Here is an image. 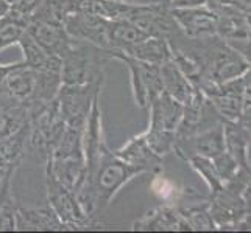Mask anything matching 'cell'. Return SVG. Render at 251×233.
Masks as SVG:
<instances>
[{"label":"cell","instance_id":"15","mask_svg":"<svg viewBox=\"0 0 251 233\" xmlns=\"http://www.w3.org/2000/svg\"><path fill=\"white\" fill-rule=\"evenodd\" d=\"M125 55L133 56L141 61L150 63V64H164L169 59H172V47L169 39L164 38H147L141 41L139 44L129 47Z\"/></svg>","mask_w":251,"mask_h":233},{"label":"cell","instance_id":"29","mask_svg":"<svg viewBox=\"0 0 251 233\" xmlns=\"http://www.w3.org/2000/svg\"><path fill=\"white\" fill-rule=\"evenodd\" d=\"M10 168H17V167H13V165H8V163L3 160V157L0 155V184H2V180L6 174V171L10 169Z\"/></svg>","mask_w":251,"mask_h":233},{"label":"cell","instance_id":"8","mask_svg":"<svg viewBox=\"0 0 251 233\" xmlns=\"http://www.w3.org/2000/svg\"><path fill=\"white\" fill-rule=\"evenodd\" d=\"M136 5L125 0H64V13H83L108 21L129 19Z\"/></svg>","mask_w":251,"mask_h":233},{"label":"cell","instance_id":"5","mask_svg":"<svg viewBox=\"0 0 251 233\" xmlns=\"http://www.w3.org/2000/svg\"><path fill=\"white\" fill-rule=\"evenodd\" d=\"M64 28L69 36L76 41L89 42L103 50H111L109 45V30L111 21L99 16L83 14V13H67L64 14Z\"/></svg>","mask_w":251,"mask_h":233},{"label":"cell","instance_id":"21","mask_svg":"<svg viewBox=\"0 0 251 233\" xmlns=\"http://www.w3.org/2000/svg\"><path fill=\"white\" fill-rule=\"evenodd\" d=\"M30 123L28 107L0 109V140Z\"/></svg>","mask_w":251,"mask_h":233},{"label":"cell","instance_id":"31","mask_svg":"<svg viewBox=\"0 0 251 233\" xmlns=\"http://www.w3.org/2000/svg\"><path fill=\"white\" fill-rule=\"evenodd\" d=\"M11 10V6H10V3L6 2V0H0V21L3 19V17L8 14V11Z\"/></svg>","mask_w":251,"mask_h":233},{"label":"cell","instance_id":"1","mask_svg":"<svg viewBox=\"0 0 251 233\" xmlns=\"http://www.w3.org/2000/svg\"><path fill=\"white\" fill-rule=\"evenodd\" d=\"M111 59L109 50L74 39L61 58V81L63 84H88L105 80V65Z\"/></svg>","mask_w":251,"mask_h":233},{"label":"cell","instance_id":"24","mask_svg":"<svg viewBox=\"0 0 251 233\" xmlns=\"http://www.w3.org/2000/svg\"><path fill=\"white\" fill-rule=\"evenodd\" d=\"M212 162H214V167L217 169L222 180H232L236 177L239 165L226 151H223L215 155V157H212Z\"/></svg>","mask_w":251,"mask_h":233},{"label":"cell","instance_id":"32","mask_svg":"<svg viewBox=\"0 0 251 233\" xmlns=\"http://www.w3.org/2000/svg\"><path fill=\"white\" fill-rule=\"evenodd\" d=\"M244 197H245V205H247V212L248 213H251V184L247 187V190H245V193H244Z\"/></svg>","mask_w":251,"mask_h":233},{"label":"cell","instance_id":"13","mask_svg":"<svg viewBox=\"0 0 251 233\" xmlns=\"http://www.w3.org/2000/svg\"><path fill=\"white\" fill-rule=\"evenodd\" d=\"M133 230H190V227L181 212L172 207H161L136 221Z\"/></svg>","mask_w":251,"mask_h":233},{"label":"cell","instance_id":"25","mask_svg":"<svg viewBox=\"0 0 251 233\" xmlns=\"http://www.w3.org/2000/svg\"><path fill=\"white\" fill-rule=\"evenodd\" d=\"M151 191L156 194L159 199L169 201L172 197L176 196L178 190H176V185H173V182H170L169 179L156 176L151 182Z\"/></svg>","mask_w":251,"mask_h":233},{"label":"cell","instance_id":"4","mask_svg":"<svg viewBox=\"0 0 251 233\" xmlns=\"http://www.w3.org/2000/svg\"><path fill=\"white\" fill-rule=\"evenodd\" d=\"M103 81L105 80L88 84H63L59 87L56 100L66 125L84 127L94 100L101 93Z\"/></svg>","mask_w":251,"mask_h":233},{"label":"cell","instance_id":"18","mask_svg":"<svg viewBox=\"0 0 251 233\" xmlns=\"http://www.w3.org/2000/svg\"><path fill=\"white\" fill-rule=\"evenodd\" d=\"M225 132V151L237 162L242 168L248 167V137L244 126H237L232 122H226L223 125Z\"/></svg>","mask_w":251,"mask_h":233},{"label":"cell","instance_id":"12","mask_svg":"<svg viewBox=\"0 0 251 233\" xmlns=\"http://www.w3.org/2000/svg\"><path fill=\"white\" fill-rule=\"evenodd\" d=\"M161 78H162V92L169 93L172 98L179 101L181 105H187L197 90L195 85L187 80V76L181 72L173 59H169L161 64Z\"/></svg>","mask_w":251,"mask_h":233},{"label":"cell","instance_id":"2","mask_svg":"<svg viewBox=\"0 0 251 233\" xmlns=\"http://www.w3.org/2000/svg\"><path fill=\"white\" fill-rule=\"evenodd\" d=\"M46 188L47 201L51 210L56 213L67 230H86L97 227L99 224L92 221V216L83 210L80 201L76 199L75 193L61 184L46 165Z\"/></svg>","mask_w":251,"mask_h":233},{"label":"cell","instance_id":"7","mask_svg":"<svg viewBox=\"0 0 251 233\" xmlns=\"http://www.w3.org/2000/svg\"><path fill=\"white\" fill-rule=\"evenodd\" d=\"M172 17L175 19L181 31L189 38H203L217 31L219 19L209 10L200 6L172 8Z\"/></svg>","mask_w":251,"mask_h":233},{"label":"cell","instance_id":"34","mask_svg":"<svg viewBox=\"0 0 251 233\" xmlns=\"http://www.w3.org/2000/svg\"><path fill=\"white\" fill-rule=\"evenodd\" d=\"M6 2L10 3V6H14V5L17 3V2H19V0H6Z\"/></svg>","mask_w":251,"mask_h":233},{"label":"cell","instance_id":"20","mask_svg":"<svg viewBox=\"0 0 251 233\" xmlns=\"http://www.w3.org/2000/svg\"><path fill=\"white\" fill-rule=\"evenodd\" d=\"M28 19L22 14L10 10L8 14L0 21V50L17 44L22 34L27 31Z\"/></svg>","mask_w":251,"mask_h":233},{"label":"cell","instance_id":"17","mask_svg":"<svg viewBox=\"0 0 251 233\" xmlns=\"http://www.w3.org/2000/svg\"><path fill=\"white\" fill-rule=\"evenodd\" d=\"M28 139H30V123L24 125L16 132L10 134L5 139L0 140V155L8 165L19 167L28 149Z\"/></svg>","mask_w":251,"mask_h":233},{"label":"cell","instance_id":"11","mask_svg":"<svg viewBox=\"0 0 251 233\" xmlns=\"http://www.w3.org/2000/svg\"><path fill=\"white\" fill-rule=\"evenodd\" d=\"M16 230H34V232H61L67 230L64 224L59 221L56 213L51 207H42V209H16Z\"/></svg>","mask_w":251,"mask_h":233},{"label":"cell","instance_id":"26","mask_svg":"<svg viewBox=\"0 0 251 233\" xmlns=\"http://www.w3.org/2000/svg\"><path fill=\"white\" fill-rule=\"evenodd\" d=\"M42 2H44V0H19L14 6H11V10L30 19V16L38 10Z\"/></svg>","mask_w":251,"mask_h":233},{"label":"cell","instance_id":"6","mask_svg":"<svg viewBox=\"0 0 251 233\" xmlns=\"http://www.w3.org/2000/svg\"><path fill=\"white\" fill-rule=\"evenodd\" d=\"M27 33L46 51L58 58H63V55L71 48L74 41L66 31L64 23L56 21L30 19L27 25Z\"/></svg>","mask_w":251,"mask_h":233},{"label":"cell","instance_id":"14","mask_svg":"<svg viewBox=\"0 0 251 233\" xmlns=\"http://www.w3.org/2000/svg\"><path fill=\"white\" fill-rule=\"evenodd\" d=\"M17 44L21 45L24 53V64L36 70H53L61 72V58L50 55L42 48L30 34L25 31Z\"/></svg>","mask_w":251,"mask_h":233},{"label":"cell","instance_id":"19","mask_svg":"<svg viewBox=\"0 0 251 233\" xmlns=\"http://www.w3.org/2000/svg\"><path fill=\"white\" fill-rule=\"evenodd\" d=\"M17 168H10L0 184V232L16 230V202L13 197L11 182Z\"/></svg>","mask_w":251,"mask_h":233},{"label":"cell","instance_id":"16","mask_svg":"<svg viewBox=\"0 0 251 233\" xmlns=\"http://www.w3.org/2000/svg\"><path fill=\"white\" fill-rule=\"evenodd\" d=\"M150 38L137 28L131 21L128 19H119L111 21V30H109V45L111 50L126 51L129 47L139 44L141 41Z\"/></svg>","mask_w":251,"mask_h":233},{"label":"cell","instance_id":"33","mask_svg":"<svg viewBox=\"0 0 251 233\" xmlns=\"http://www.w3.org/2000/svg\"><path fill=\"white\" fill-rule=\"evenodd\" d=\"M240 229H244V230H251V216H250L245 222H242Z\"/></svg>","mask_w":251,"mask_h":233},{"label":"cell","instance_id":"22","mask_svg":"<svg viewBox=\"0 0 251 233\" xmlns=\"http://www.w3.org/2000/svg\"><path fill=\"white\" fill-rule=\"evenodd\" d=\"M189 162H190V165H192V168L204 179V182L211 188L212 194L223 188V180L219 176L217 169H215L212 159L201 157V155H194V157L189 159Z\"/></svg>","mask_w":251,"mask_h":233},{"label":"cell","instance_id":"27","mask_svg":"<svg viewBox=\"0 0 251 233\" xmlns=\"http://www.w3.org/2000/svg\"><path fill=\"white\" fill-rule=\"evenodd\" d=\"M209 0H170L172 8H184V6H200L207 3Z\"/></svg>","mask_w":251,"mask_h":233},{"label":"cell","instance_id":"10","mask_svg":"<svg viewBox=\"0 0 251 233\" xmlns=\"http://www.w3.org/2000/svg\"><path fill=\"white\" fill-rule=\"evenodd\" d=\"M120 159L137 168H142L145 172L156 174L162 169V157L154 152L147 143L145 134L136 135L129 139L124 146L114 151Z\"/></svg>","mask_w":251,"mask_h":233},{"label":"cell","instance_id":"30","mask_svg":"<svg viewBox=\"0 0 251 233\" xmlns=\"http://www.w3.org/2000/svg\"><path fill=\"white\" fill-rule=\"evenodd\" d=\"M242 81H244V90L247 92V95H248L250 100H251V70L247 72L245 78Z\"/></svg>","mask_w":251,"mask_h":233},{"label":"cell","instance_id":"9","mask_svg":"<svg viewBox=\"0 0 251 233\" xmlns=\"http://www.w3.org/2000/svg\"><path fill=\"white\" fill-rule=\"evenodd\" d=\"M150 125L151 131H166L176 132V127L183 118L184 105L172 98L169 93L162 92L159 97L150 103Z\"/></svg>","mask_w":251,"mask_h":233},{"label":"cell","instance_id":"28","mask_svg":"<svg viewBox=\"0 0 251 233\" xmlns=\"http://www.w3.org/2000/svg\"><path fill=\"white\" fill-rule=\"evenodd\" d=\"M242 125H244L247 131H251V100L247 101V105L244 106V112H242Z\"/></svg>","mask_w":251,"mask_h":233},{"label":"cell","instance_id":"3","mask_svg":"<svg viewBox=\"0 0 251 233\" xmlns=\"http://www.w3.org/2000/svg\"><path fill=\"white\" fill-rule=\"evenodd\" d=\"M111 58L122 61L131 76V89L134 103L141 109H149L150 103L162 93V78H161V65L150 64L136 59L133 56L125 55L124 51L109 50Z\"/></svg>","mask_w":251,"mask_h":233},{"label":"cell","instance_id":"23","mask_svg":"<svg viewBox=\"0 0 251 233\" xmlns=\"http://www.w3.org/2000/svg\"><path fill=\"white\" fill-rule=\"evenodd\" d=\"M181 214L187 221L190 230H211L214 229V219L211 213H207L204 209L195 207V209L181 210Z\"/></svg>","mask_w":251,"mask_h":233}]
</instances>
